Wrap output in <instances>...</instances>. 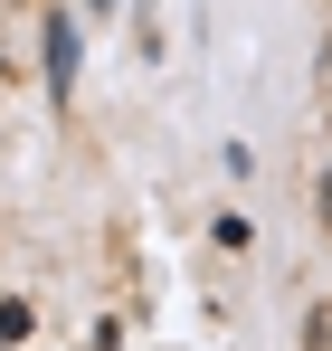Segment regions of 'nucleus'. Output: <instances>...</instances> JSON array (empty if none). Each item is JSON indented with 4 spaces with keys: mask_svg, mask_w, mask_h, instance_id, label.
<instances>
[{
    "mask_svg": "<svg viewBox=\"0 0 332 351\" xmlns=\"http://www.w3.org/2000/svg\"><path fill=\"white\" fill-rule=\"evenodd\" d=\"M48 66H57V105H67V86H76V29L48 19Z\"/></svg>",
    "mask_w": 332,
    "mask_h": 351,
    "instance_id": "nucleus-1",
    "label": "nucleus"
}]
</instances>
